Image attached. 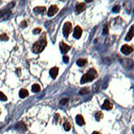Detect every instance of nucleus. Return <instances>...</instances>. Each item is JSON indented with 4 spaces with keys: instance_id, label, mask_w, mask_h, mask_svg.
Segmentation results:
<instances>
[{
    "instance_id": "9b49d317",
    "label": "nucleus",
    "mask_w": 134,
    "mask_h": 134,
    "mask_svg": "<svg viewBox=\"0 0 134 134\" xmlns=\"http://www.w3.org/2000/svg\"><path fill=\"white\" fill-rule=\"evenodd\" d=\"M75 120H76V124L78 125H80V126H83L85 124V119H84V117H83L82 115H76V117H75Z\"/></svg>"
},
{
    "instance_id": "f8f14e48",
    "label": "nucleus",
    "mask_w": 134,
    "mask_h": 134,
    "mask_svg": "<svg viewBox=\"0 0 134 134\" xmlns=\"http://www.w3.org/2000/svg\"><path fill=\"white\" fill-rule=\"evenodd\" d=\"M19 97H20L21 98H25L28 97V91L26 90V89H21L20 92H19Z\"/></svg>"
},
{
    "instance_id": "20e7f679",
    "label": "nucleus",
    "mask_w": 134,
    "mask_h": 134,
    "mask_svg": "<svg viewBox=\"0 0 134 134\" xmlns=\"http://www.w3.org/2000/svg\"><path fill=\"white\" fill-rule=\"evenodd\" d=\"M120 50H122V52L124 53V55H129V53L132 52L133 49H132L131 46H129V45H127V44H126V45L122 46V49H120Z\"/></svg>"
},
{
    "instance_id": "39448f33",
    "label": "nucleus",
    "mask_w": 134,
    "mask_h": 134,
    "mask_svg": "<svg viewBox=\"0 0 134 134\" xmlns=\"http://www.w3.org/2000/svg\"><path fill=\"white\" fill-rule=\"evenodd\" d=\"M82 36V28L80 26H76L74 28V30H73V37L75 38V39H80Z\"/></svg>"
},
{
    "instance_id": "dca6fc26",
    "label": "nucleus",
    "mask_w": 134,
    "mask_h": 134,
    "mask_svg": "<svg viewBox=\"0 0 134 134\" xmlns=\"http://www.w3.org/2000/svg\"><path fill=\"white\" fill-rule=\"evenodd\" d=\"M86 63H87V60L86 59H79L78 61H76V64L79 66H84V65H86Z\"/></svg>"
},
{
    "instance_id": "9d476101",
    "label": "nucleus",
    "mask_w": 134,
    "mask_h": 134,
    "mask_svg": "<svg viewBox=\"0 0 134 134\" xmlns=\"http://www.w3.org/2000/svg\"><path fill=\"white\" fill-rule=\"evenodd\" d=\"M112 107H113L112 104H111L108 100L105 101L104 104H103V106H102V108H103V109H105V110H111V109H112Z\"/></svg>"
},
{
    "instance_id": "a211bd4d",
    "label": "nucleus",
    "mask_w": 134,
    "mask_h": 134,
    "mask_svg": "<svg viewBox=\"0 0 134 134\" xmlns=\"http://www.w3.org/2000/svg\"><path fill=\"white\" fill-rule=\"evenodd\" d=\"M102 119H103V113H102V112H97V113H95V119L101 120Z\"/></svg>"
},
{
    "instance_id": "cd10ccee",
    "label": "nucleus",
    "mask_w": 134,
    "mask_h": 134,
    "mask_svg": "<svg viewBox=\"0 0 134 134\" xmlns=\"http://www.w3.org/2000/svg\"><path fill=\"white\" fill-rule=\"evenodd\" d=\"M108 31V28H107V25H105V28H104V35H106Z\"/></svg>"
},
{
    "instance_id": "7ed1b4c3",
    "label": "nucleus",
    "mask_w": 134,
    "mask_h": 134,
    "mask_svg": "<svg viewBox=\"0 0 134 134\" xmlns=\"http://www.w3.org/2000/svg\"><path fill=\"white\" fill-rule=\"evenodd\" d=\"M70 30H71V23L70 22H66L64 24V27H63V34H64L65 37H68Z\"/></svg>"
},
{
    "instance_id": "f3484780",
    "label": "nucleus",
    "mask_w": 134,
    "mask_h": 134,
    "mask_svg": "<svg viewBox=\"0 0 134 134\" xmlns=\"http://www.w3.org/2000/svg\"><path fill=\"white\" fill-rule=\"evenodd\" d=\"M17 129L18 130H23L24 131V130H26V126H25L23 123H19L17 125Z\"/></svg>"
},
{
    "instance_id": "0eeeda50",
    "label": "nucleus",
    "mask_w": 134,
    "mask_h": 134,
    "mask_svg": "<svg viewBox=\"0 0 134 134\" xmlns=\"http://www.w3.org/2000/svg\"><path fill=\"white\" fill-rule=\"evenodd\" d=\"M58 73H59V68H58V67H52V68L49 70V74H50V76H52V79H56L57 75H58Z\"/></svg>"
},
{
    "instance_id": "2eb2a0df",
    "label": "nucleus",
    "mask_w": 134,
    "mask_h": 134,
    "mask_svg": "<svg viewBox=\"0 0 134 134\" xmlns=\"http://www.w3.org/2000/svg\"><path fill=\"white\" fill-rule=\"evenodd\" d=\"M31 90H33V92H39L41 90V87L39 84H34L33 87H31Z\"/></svg>"
},
{
    "instance_id": "4468645a",
    "label": "nucleus",
    "mask_w": 134,
    "mask_h": 134,
    "mask_svg": "<svg viewBox=\"0 0 134 134\" xmlns=\"http://www.w3.org/2000/svg\"><path fill=\"white\" fill-rule=\"evenodd\" d=\"M132 38H133V26L130 27V30H129L128 35H127V37H126V40L127 41H130Z\"/></svg>"
},
{
    "instance_id": "a878e982",
    "label": "nucleus",
    "mask_w": 134,
    "mask_h": 134,
    "mask_svg": "<svg viewBox=\"0 0 134 134\" xmlns=\"http://www.w3.org/2000/svg\"><path fill=\"white\" fill-rule=\"evenodd\" d=\"M63 62H64V63H68L69 62V58H68V57H66V56L63 57Z\"/></svg>"
},
{
    "instance_id": "7c9ffc66",
    "label": "nucleus",
    "mask_w": 134,
    "mask_h": 134,
    "mask_svg": "<svg viewBox=\"0 0 134 134\" xmlns=\"http://www.w3.org/2000/svg\"><path fill=\"white\" fill-rule=\"evenodd\" d=\"M0 113H1V110H0Z\"/></svg>"
},
{
    "instance_id": "412c9836",
    "label": "nucleus",
    "mask_w": 134,
    "mask_h": 134,
    "mask_svg": "<svg viewBox=\"0 0 134 134\" xmlns=\"http://www.w3.org/2000/svg\"><path fill=\"white\" fill-rule=\"evenodd\" d=\"M70 128H71V127H70V124L67 123V122H65V123H64V129L66 130V131H69Z\"/></svg>"
},
{
    "instance_id": "ddd939ff",
    "label": "nucleus",
    "mask_w": 134,
    "mask_h": 134,
    "mask_svg": "<svg viewBox=\"0 0 134 134\" xmlns=\"http://www.w3.org/2000/svg\"><path fill=\"white\" fill-rule=\"evenodd\" d=\"M46 8L44 7V6H37V7H35V12L38 13V14H43V13H45Z\"/></svg>"
},
{
    "instance_id": "aec40b11",
    "label": "nucleus",
    "mask_w": 134,
    "mask_h": 134,
    "mask_svg": "<svg viewBox=\"0 0 134 134\" xmlns=\"http://www.w3.org/2000/svg\"><path fill=\"white\" fill-rule=\"evenodd\" d=\"M0 40H3V41L8 40L7 35H6V34H1V35H0Z\"/></svg>"
},
{
    "instance_id": "6ab92c4d",
    "label": "nucleus",
    "mask_w": 134,
    "mask_h": 134,
    "mask_svg": "<svg viewBox=\"0 0 134 134\" xmlns=\"http://www.w3.org/2000/svg\"><path fill=\"white\" fill-rule=\"evenodd\" d=\"M6 100H7V97H6V95L3 93V92L0 91V101H2V102H5Z\"/></svg>"
},
{
    "instance_id": "393cba45",
    "label": "nucleus",
    "mask_w": 134,
    "mask_h": 134,
    "mask_svg": "<svg viewBox=\"0 0 134 134\" xmlns=\"http://www.w3.org/2000/svg\"><path fill=\"white\" fill-rule=\"evenodd\" d=\"M33 33H34V34H40V33H41V28H39V27H38V28H35V30H33Z\"/></svg>"
},
{
    "instance_id": "f257e3e1",
    "label": "nucleus",
    "mask_w": 134,
    "mask_h": 134,
    "mask_svg": "<svg viewBox=\"0 0 134 134\" xmlns=\"http://www.w3.org/2000/svg\"><path fill=\"white\" fill-rule=\"evenodd\" d=\"M97 70L93 69V68H91V69L88 70L87 73H85V74L82 76L81 83H82V84H84V83H86V82H90V81H92V80L97 79Z\"/></svg>"
},
{
    "instance_id": "c756f323",
    "label": "nucleus",
    "mask_w": 134,
    "mask_h": 134,
    "mask_svg": "<svg viewBox=\"0 0 134 134\" xmlns=\"http://www.w3.org/2000/svg\"><path fill=\"white\" fill-rule=\"evenodd\" d=\"M92 134H101V133H98V132H97V131H95V132H93Z\"/></svg>"
},
{
    "instance_id": "bb28decb",
    "label": "nucleus",
    "mask_w": 134,
    "mask_h": 134,
    "mask_svg": "<svg viewBox=\"0 0 134 134\" xmlns=\"http://www.w3.org/2000/svg\"><path fill=\"white\" fill-rule=\"evenodd\" d=\"M113 12H114V13L119 12V6H114V7H113Z\"/></svg>"
},
{
    "instance_id": "1a4fd4ad",
    "label": "nucleus",
    "mask_w": 134,
    "mask_h": 134,
    "mask_svg": "<svg viewBox=\"0 0 134 134\" xmlns=\"http://www.w3.org/2000/svg\"><path fill=\"white\" fill-rule=\"evenodd\" d=\"M60 48H61V52H62L63 53H66L67 52H69V50H70V46H69V45H67L66 43L62 42V43H61V45H60Z\"/></svg>"
},
{
    "instance_id": "423d86ee",
    "label": "nucleus",
    "mask_w": 134,
    "mask_h": 134,
    "mask_svg": "<svg viewBox=\"0 0 134 134\" xmlns=\"http://www.w3.org/2000/svg\"><path fill=\"white\" fill-rule=\"evenodd\" d=\"M58 11H59L58 6H57V5H52L49 7V9H48V16H49V17H52L53 15L57 14V12H58Z\"/></svg>"
},
{
    "instance_id": "b1692460",
    "label": "nucleus",
    "mask_w": 134,
    "mask_h": 134,
    "mask_svg": "<svg viewBox=\"0 0 134 134\" xmlns=\"http://www.w3.org/2000/svg\"><path fill=\"white\" fill-rule=\"evenodd\" d=\"M20 26H21L22 28H23V27H26V26H27V22H26V21H22L21 24H20Z\"/></svg>"
},
{
    "instance_id": "6e6552de",
    "label": "nucleus",
    "mask_w": 134,
    "mask_h": 134,
    "mask_svg": "<svg viewBox=\"0 0 134 134\" xmlns=\"http://www.w3.org/2000/svg\"><path fill=\"white\" fill-rule=\"evenodd\" d=\"M85 7H86L85 3H79V4L75 6V13L76 14H80V13H82L83 11H84Z\"/></svg>"
},
{
    "instance_id": "f03ea898",
    "label": "nucleus",
    "mask_w": 134,
    "mask_h": 134,
    "mask_svg": "<svg viewBox=\"0 0 134 134\" xmlns=\"http://www.w3.org/2000/svg\"><path fill=\"white\" fill-rule=\"evenodd\" d=\"M45 46H46V40L45 39H40L38 42H36L34 44L33 50H34V52L39 53V52H42L44 48H45Z\"/></svg>"
},
{
    "instance_id": "5701e85b",
    "label": "nucleus",
    "mask_w": 134,
    "mask_h": 134,
    "mask_svg": "<svg viewBox=\"0 0 134 134\" xmlns=\"http://www.w3.org/2000/svg\"><path fill=\"white\" fill-rule=\"evenodd\" d=\"M67 103H68V100H67V98H63V100H61V102H60L61 105H65Z\"/></svg>"
},
{
    "instance_id": "c85d7f7f",
    "label": "nucleus",
    "mask_w": 134,
    "mask_h": 134,
    "mask_svg": "<svg viewBox=\"0 0 134 134\" xmlns=\"http://www.w3.org/2000/svg\"><path fill=\"white\" fill-rule=\"evenodd\" d=\"M56 122H57V120H58V119H60V115H59V114H56Z\"/></svg>"
},
{
    "instance_id": "4be33fe9",
    "label": "nucleus",
    "mask_w": 134,
    "mask_h": 134,
    "mask_svg": "<svg viewBox=\"0 0 134 134\" xmlns=\"http://www.w3.org/2000/svg\"><path fill=\"white\" fill-rule=\"evenodd\" d=\"M88 91H89L88 88H83L80 90V94H86V93H88Z\"/></svg>"
}]
</instances>
